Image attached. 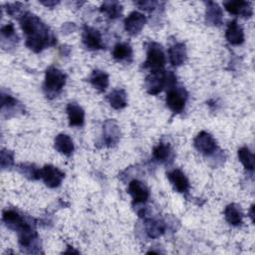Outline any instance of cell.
Returning a JSON list of instances; mask_svg holds the SVG:
<instances>
[{
    "label": "cell",
    "mask_w": 255,
    "mask_h": 255,
    "mask_svg": "<svg viewBox=\"0 0 255 255\" xmlns=\"http://www.w3.org/2000/svg\"><path fill=\"white\" fill-rule=\"evenodd\" d=\"M171 153V147L168 143L165 142H159L157 145L153 147L152 150V155L153 157L160 162L166 161Z\"/></svg>",
    "instance_id": "26"
},
{
    "label": "cell",
    "mask_w": 255,
    "mask_h": 255,
    "mask_svg": "<svg viewBox=\"0 0 255 255\" xmlns=\"http://www.w3.org/2000/svg\"><path fill=\"white\" fill-rule=\"evenodd\" d=\"M187 100V92L182 87H171L166 92L165 103L173 113H180L184 110Z\"/></svg>",
    "instance_id": "6"
},
{
    "label": "cell",
    "mask_w": 255,
    "mask_h": 255,
    "mask_svg": "<svg viewBox=\"0 0 255 255\" xmlns=\"http://www.w3.org/2000/svg\"><path fill=\"white\" fill-rule=\"evenodd\" d=\"M146 23L145 16L137 11H132L125 19V29L129 35L138 34Z\"/></svg>",
    "instance_id": "10"
},
{
    "label": "cell",
    "mask_w": 255,
    "mask_h": 255,
    "mask_svg": "<svg viewBox=\"0 0 255 255\" xmlns=\"http://www.w3.org/2000/svg\"><path fill=\"white\" fill-rule=\"evenodd\" d=\"M238 157L239 160L241 161V163L243 164V166L247 169L252 171L254 169V155L253 153L250 151V149L246 146L241 147L238 149Z\"/></svg>",
    "instance_id": "27"
},
{
    "label": "cell",
    "mask_w": 255,
    "mask_h": 255,
    "mask_svg": "<svg viewBox=\"0 0 255 255\" xmlns=\"http://www.w3.org/2000/svg\"><path fill=\"white\" fill-rule=\"evenodd\" d=\"M167 178L173 188L180 193H184L189 188V182L185 174L180 169H173L167 173Z\"/></svg>",
    "instance_id": "13"
},
{
    "label": "cell",
    "mask_w": 255,
    "mask_h": 255,
    "mask_svg": "<svg viewBox=\"0 0 255 255\" xmlns=\"http://www.w3.org/2000/svg\"><path fill=\"white\" fill-rule=\"evenodd\" d=\"M187 57L186 48L183 43H175L168 49V59L173 67L182 65Z\"/></svg>",
    "instance_id": "14"
},
{
    "label": "cell",
    "mask_w": 255,
    "mask_h": 255,
    "mask_svg": "<svg viewBox=\"0 0 255 255\" xmlns=\"http://www.w3.org/2000/svg\"><path fill=\"white\" fill-rule=\"evenodd\" d=\"M65 253H76V254H78L79 252L78 251H76V250H74V249H70V250H67V251H65Z\"/></svg>",
    "instance_id": "36"
},
{
    "label": "cell",
    "mask_w": 255,
    "mask_h": 255,
    "mask_svg": "<svg viewBox=\"0 0 255 255\" xmlns=\"http://www.w3.org/2000/svg\"><path fill=\"white\" fill-rule=\"evenodd\" d=\"M176 84V77L172 72L162 70L152 71L145 78V89L149 95H157L163 88H171Z\"/></svg>",
    "instance_id": "2"
},
{
    "label": "cell",
    "mask_w": 255,
    "mask_h": 255,
    "mask_svg": "<svg viewBox=\"0 0 255 255\" xmlns=\"http://www.w3.org/2000/svg\"><path fill=\"white\" fill-rule=\"evenodd\" d=\"M2 220L8 228L17 231L18 234L23 231L35 228L34 224H32L28 218L14 209H5L2 213Z\"/></svg>",
    "instance_id": "3"
},
{
    "label": "cell",
    "mask_w": 255,
    "mask_h": 255,
    "mask_svg": "<svg viewBox=\"0 0 255 255\" xmlns=\"http://www.w3.org/2000/svg\"><path fill=\"white\" fill-rule=\"evenodd\" d=\"M224 215H225L226 221L231 225L237 226L242 223L243 214L241 212L240 206H238L235 203H231L226 206L224 210Z\"/></svg>",
    "instance_id": "23"
},
{
    "label": "cell",
    "mask_w": 255,
    "mask_h": 255,
    "mask_svg": "<svg viewBox=\"0 0 255 255\" xmlns=\"http://www.w3.org/2000/svg\"><path fill=\"white\" fill-rule=\"evenodd\" d=\"M82 40H83L85 47L89 50L96 51V50H100V49L104 48V45L102 42V35L95 28L85 26L83 29Z\"/></svg>",
    "instance_id": "9"
},
{
    "label": "cell",
    "mask_w": 255,
    "mask_h": 255,
    "mask_svg": "<svg viewBox=\"0 0 255 255\" xmlns=\"http://www.w3.org/2000/svg\"><path fill=\"white\" fill-rule=\"evenodd\" d=\"M89 81L92 86L100 92H105L109 86V76L101 70H94Z\"/></svg>",
    "instance_id": "22"
},
{
    "label": "cell",
    "mask_w": 255,
    "mask_h": 255,
    "mask_svg": "<svg viewBox=\"0 0 255 255\" xmlns=\"http://www.w3.org/2000/svg\"><path fill=\"white\" fill-rule=\"evenodd\" d=\"M113 57L118 61H126L132 57V49L128 43H119L114 47Z\"/></svg>",
    "instance_id": "25"
},
{
    "label": "cell",
    "mask_w": 255,
    "mask_h": 255,
    "mask_svg": "<svg viewBox=\"0 0 255 255\" xmlns=\"http://www.w3.org/2000/svg\"><path fill=\"white\" fill-rule=\"evenodd\" d=\"M136 4L140 7V9L150 11L154 8L156 2H150V1H141V2H136Z\"/></svg>",
    "instance_id": "33"
},
{
    "label": "cell",
    "mask_w": 255,
    "mask_h": 255,
    "mask_svg": "<svg viewBox=\"0 0 255 255\" xmlns=\"http://www.w3.org/2000/svg\"><path fill=\"white\" fill-rule=\"evenodd\" d=\"M1 35L3 38L6 39H10L15 37V29H14V25L12 23H8L6 25H4L1 28Z\"/></svg>",
    "instance_id": "31"
},
{
    "label": "cell",
    "mask_w": 255,
    "mask_h": 255,
    "mask_svg": "<svg viewBox=\"0 0 255 255\" xmlns=\"http://www.w3.org/2000/svg\"><path fill=\"white\" fill-rule=\"evenodd\" d=\"M40 176L48 187L55 188L61 184L65 177V174L56 166L46 164L43 168H41Z\"/></svg>",
    "instance_id": "8"
},
{
    "label": "cell",
    "mask_w": 255,
    "mask_h": 255,
    "mask_svg": "<svg viewBox=\"0 0 255 255\" xmlns=\"http://www.w3.org/2000/svg\"><path fill=\"white\" fill-rule=\"evenodd\" d=\"M165 55L161 46L155 42H152L147 47L146 59L143 63V67L152 71H159L165 65Z\"/></svg>",
    "instance_id": "5"
},
{
    "label": "cell",
    "mask_w": 255,
    "mask_h": 255,
    "mask_svg": "<svg viewBox=\"0 0 255 255\" xmlns=\"http://www.w3.org/2000/svg\"><path fill=\"white\" fill-rule=\"evenodd\" d=\"M104 137L108 146L115 145L120 139V128L117 123L109 120L104 125Z\"/></svg>",
    "instance_id": "19"
},
{
    "label": "cell",
    "mask_w": 255,
    "mask_h": 255,
    "mask_svg": "<svg viewBox=\"0 0 255 255\" xmlns=\"http://www.w3.org/2000/svg\"><path fill=\"white\" fill-rule=\"evenodd\" d=\"M13 153L10 150L3 149L1 151V166L2 168H7L13 164Z\"/></svg>",
    "instance_id": "30"
},
{
    "label": "cell",
    "mask_w": 255,
    "mask_h": 255,
    "mask_svg": "<svg viewBox=\"0 0 255 255\" xmlns=\"http://www.w3.org/2000/svg\"><path fill=\"white\" fill-rule=\"evenodd\" d=\"M226 40L232 45H240L244 41V33L241 26L237 23L236 20H232L228 23L226 32Z\"/></svg>",
    "instance_id": "16"
},
{
    "label": "cell",
    "mask_w": 255,
    "mask_h": 255,
    "mask_svg": "<svg viewBox=\"0 0 255 255\" xmlns=\"http://www.w3.org/2000/svg\"><path fill=\"white\" fill-rule=\"evenodd\" d=\"M41 3L47 7H54L59 3V1H41Z\"/></svg>",
    "instance_id": "34"
},
{
    "label": "cell",
    "mask_w": 255,
    "mask_h": 255,
    "mask_svg": "<svg viewBox=\"0 0 255 255\" xmlns=\"http://www.w3.org/2000/svg\"><path fill=\"white\" fill-rule=\"evenodd\" d=\"M54 147L60 153L70 156L74 151L73 139L66 133H59L54 140Z\"/></svg>",
    "instance_id": "17"
},
{
    "label": "cell",
    "mask_w": 255,
    "mask_h": 255,
    "mask_svg": "<svg viewBox=\"0 0 255 255\" xmlns=\"http://www.w3.org/2000/svg\"><path fill=\"white\" fill-rule=\"evenodd\" d=\"M22 8L21 3H13V4H8L7 5V13L13 17H16L17 15L20 14Z\"/></svg>",
    "instance_id": "32"
},
{
    "label": "cell",
    "mask_w": 255,
    "mask_h": 255,
    "mask_svg": "<svg viewBox=\"0 0 255 255\" xmlns=\"http://www.w3.org/2000/svg\"><path fill=\"white\" fill-rule=\"evenodd\" d=\"M128 193L135 204L144 203L149 196V192L145 184L136 179H133L128 183Z\"/></svg>",
    "instance_id": "12"
},
{
    "label": "cell",
    "mask_w": 255,
    "mask_h": 255,
    "mask_svg": "<svg viewBox=\"0 0 255 255\" xmlns=\"http://www.w3.org/2000/svg\"><path fill=\"white\" fill-rule=\"evenodd\" d=\"M20 172L25 175L26 177L30 178V179H38L41 178L40 174H41V169L35 167L34 165L31 164H21L19 167Z\"/></svg>",
    "instance_id": "28"
},
{
    "label": "cell",
    "mask_w": 255,
    "mask_h": 255,
    "mask_svg": "<svg viewBox=\"0 0 255 255\" xmlns=\"http://www.w3.org/2000/svg\"><path fill=\"white\" fill-rule=\"evenodd\" d=\"M225 10L232 15H240L245 18H249L253 14V8L251 2L235 0L224 2Z\"/></svg>",
    "instance_id": "11"
},
{
    "label": "cell",
    "mask_w": 255,
    "mask_h": 255,
    "mask_svg": "<svg viewBox=\"0 0 255 255\" xmlns=\"http://www.w3.org/2000/svg\"><path fill=\"white\" fill-rule=\"evenodd\" d=\"M253 210H254V204H252L251 208H250V217H251L252 221L254 220V212H253Z\"/></svg>",
    "instance_id": "35"
},
{
    "label": "cell",
    "mask_w": 255,
    "mask_h": 255,
    "mask_svg": "<svg viewBox=\"0 0 255 255\" xmlns=\"http://www.w3.org/2000/svg\"><path fill=\"white\" fill-rule=\"evenodd\" d=\"M20 26L26 35V46L35 53L55 44L56 39L49 28L36 15L26 12L19 19Z\"/></svg>",
    "instance_id": "1"
},
{
    "label": "cell",
    "mask_w": 255,
    "mask_h": 255,
    "mask_svg": "<svg viewBox=\"0 0 255 255\" xmlns=\"http://www.w3.org/2000/svg\"><path fill=\"white\" fill-rule=\"evenodd\" d=\"M17 106V100L14 99L12 96L8 95V94H4L2 93L1 95V108L2 111L4 110H11L14 107Z\"/></svg>",
    "instance_id": "29"
},
{
    "label": "cell",
    "mask_w": 255,
    "mask_h": 255,
    "mask_svg": "<svg viewBox=\"0 0 255 255\" xmlns=\"http://www.w3.org/2000/svg\"><path fill=\"white\" fill-rule=\"evenodd\" d=\"M107 100L115 110H122L127 106V94L123 89L113 90L107 97Z\"/></svg>",
    "instance_id": "20"
},
{
    "label": "cell",
    "mask_w": 255,
    "mask_h": 255,
    "mask_svg": "<svg viewBox=\"0 0 255 255\" xmlns=\"http://www.w3.org/2000/svg\"><path fill=\"white\" fill-rule=\"evenodd\" d=\"M101 12L112 19L118 18L123 11V6L117 1H106L101 5Z\"/></svg>",
    "instance_id": "24"
},
{
    "label": "cell",
    "mask_w": 255,
    "mask_h": 255,
    "mask_svg": "<svg viewBox=\"0 0 255 255\" xmlns=\"http://www.w3.org/2000/svg\"><path fill=\"white\" fill-rule=\"evenodd\" d=\"M66 75L56 67L50 66L45 73L44 89L47 95H56L62 91L66 84Z\"/></svg>",
    "instance_id": "4"
},
{
    "label": "cell",
    "mask_w": 255,
    "mask_h": 255,
    "mask_svg": "<svg viewBox=\"0 0 255 255\" xmlns=\"http://www.w3.org/2000/svg\"><path fill=\"white\" fill-rule=\"evenodd\" d=\"M145 232L150 238H157L161 236L165 231V224L162 220L149 218L144 224Z\"/></svg>",
    "instance_id": "21"
},
{
    "label": "cell",
    "mask_w": 255,
    "mask_h": 255,
    "mask_svg": "<svg viewBox=\"0 0 255 255\" xmlns=\"http://www.w3.org/2000/svg\"><path fill=\"white\" fill-rule=\"evenodd\" d=\"M193 144L194 147L201 153L205 154V155H210L212 154L216 148H217V144L215 139L213 138V136L207 132V131H200L194 138L193 140Z\"/></svg>",
    "instance_id": "7"
},
{
    "label": "cell",
    "mask_w": 255,
    "mask_h": 255,
    "mask_svg": "<svg viewBox=\"0 0 255 255\" xmlns=\"http://www.w3.org/2000/svg\"><path fill=\"white\" fill-rule=\"evenodd\" d=\"M206 23L213 26H220L222 24L223 13L220 6L215 2H207L206 5Z\"/></svg>",
    "instance_id": "18"
},
{
    "label": "cell",
    "mask_w": 255,
    "mask_h": 255,
    "mask_svg": "<svg viewBox=\"0 0 255 255\" xmlns=\"http://www.w3.org/2000/svg\"><path fill=\"white\" fill-rule=\"evenodd\" d=\"M66 112L68 115L69 125L71 127H81L85 122V112L76 103H70L67 105Z\"/></svg>",
    "instance_id": "15"
}]
</instances>
